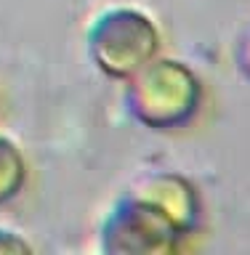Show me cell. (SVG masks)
<instances>
[{
    "label": "cell",
    "mask_w": 250,
    "mask_h": 255,
    "mask_svg": "<svg viewBox=\"0 0 250 255\" xmlns=\"http://www.w3.org/2000/svg\"><path fill=\"white\" fill-rule=\"evenodd\" d=\"M197 221V189L179 173L155 170L112 202L99 226V245L101 253H173Z\"/></svg>",
    "instance_id": "6da1fadb"
},
{
    "label": "cell",
    "mask_w": 250,
    "mask_h": 255,
    "mask_svg": "<svg viewBox=\"0 0 250 255\" xmlns=\"http://www.w3.org/2000/svg\"><path fill=\"white\" fill-rule=\"evenodd\" d=\"M123 104L133 123L147 130H184L200 115L203 83L184 61L155 56L125 80Z\"/></svg>",
    "instance_id": "7a4b0ae2"
},
{
    "label": "cell",
    "mask_w": 250,
    "mask_h": 255,
    "mask_svg": "<svg viewBox=\"0 0 250 255\" xmlns=\"http://www.w3.org/2000/svg\"><path fill=\"white\" fill-rule=\"evenodd\" d=\"M160 51V29L139 8L112 5L85 29L88 61L109 80H128Z\"/></svg>",
    "instance_id": "3957f363"
},
{
    "label": "cell",
    "mask_w": 250,
    "mask_h": 255,
    "mask_svg": "<svg viewBox=\"0 0 250 255\" xmlns=\"http://www.w3.org/2000/svg\"><path fill=\"white\" fill-rule=\"evenodd\" d=\"M24 183H27V159L16 141L0 133V205L19 197Z\"/></svg>",
    "instance_id": "277c9868"
},
{
    "label": "cell",
    "mask_w": 250,
    "mask_h": 255,
    "mask_svg": "<svg viewBox=\"0 0 250 255\" xmlns=\"http://www.w3.org/2000/svg\"><path fill=\"white\" fill-rule=\"evenodd\" d=\"M235 67L250 83V21L240 29V35L235 40Z\"/></svg>",
    "instance_id": "5b68a950"
},
{
    "label": "cell",
    "mask_w": 250,
    "mask_h": 255,
    "mask_svg": "<svg viewBox=\"0 0 250 255\" xmlns=\"http://www.w3.org/2000/svg\"><path fill=\"white\" fill-rule=\"evenodd\" d=\"M0 253H32V245L19 231L0 226Z\"/></svg>",
    "instance_id": "8992f818"
}]
</instances>
